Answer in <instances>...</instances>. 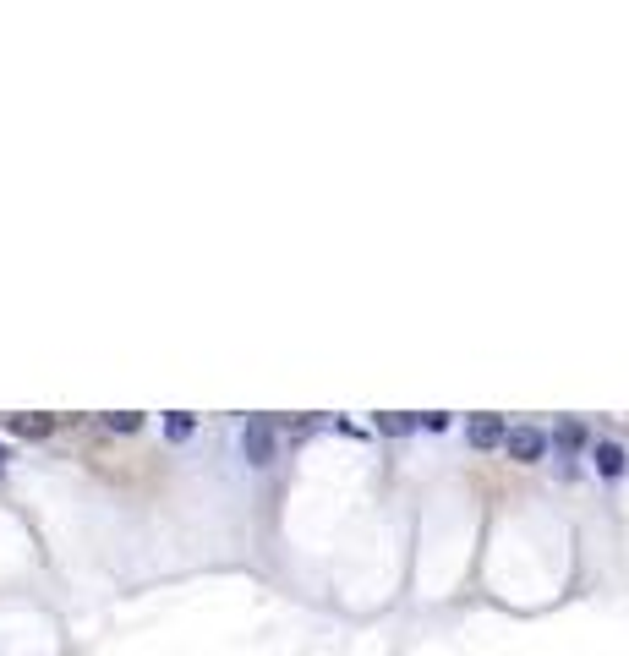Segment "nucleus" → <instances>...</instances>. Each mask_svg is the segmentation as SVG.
Instances as JSON below:
<instances>
[{
	"instance_id": "obj_1",
	"label": "nucleus",
	"mask_w": 629,
	"mask_h": 656,
	"mask_svg": "<svg viewBox=\"0 0 629 656\" xmlns=\"http://www.w3.org/2000/svg\"><path fill=\"white\" fill-rule=\"evenodd\" d=\"M274 454H279L274 421H269V416H247V421H241V460L263 471V465H274Z\"/></svg>"
},
{
	"instance_id": "obj_2",
	"label": "nucleus",
	"mask_w": 629,
	"mask_h": 656,
	"mask_svg": "<svg viewBox=\"0 0 629 656\" xmlns=\"http://www.w3.org/2000/svg\"><path fill=\"white\" fill-rule=\"evenodd\" d=\"M498 449H504L515 465H537V460H547V432L542 427H509Z\"/></svg>"
},
{
	"instance_id": "obj_3",
	"label": "nucleus",
	"mask_w": 629,
	"mask_h": 656,
	"mask_svg": "<svg viewBox=\"0 0 629 656\" xmlns=\"http://www.w3.org/2000/svg\"><path fill=\"white\" fill-rule=\"evenodd\" d=\"M591 465H597V476H608V482H619V476L629 471V454H624L613 438H597V443H591Z\"/></svg>"
},
{
	"instance_id": "obj_4",
	"label": "nucleus",
	"mask_w": 629,
	"mask_h": 656,
	"mask_svg": "<svg viewBox=\"0 0 629 656\" xmlns=\"http://www.w3.org/2000/svg\"><path fill=\"white\" fill-rule=\"evenodd\" d=\"M509 432L504 416H471V427H465V438H471V449H498Z\"/></svg>"
},
{
	"instance_id": "obj_5",
	"label": "nucleus",
	"mask_w": 629,
	"mask_h": 656,
	"mask_svg": "<svg viewBox=\"0 0 629 656\" xmlns=\"http://www.w3.org/2000/svg\"><path fill=\"white\" fill-rule=\"evenodd\" d=\"M6 432H17V438H50L55 432V416H6Z\"/></svg>"
},
{
	"instance_id": "obj_6",
	"label": "nucleus",
	"mask_w": 629,
	"mask_h": 656,
	"mask_svg": "<svg viewBox=\"0 0 629 656\" xmlns=\"http://www.w3.org/2000/svg\"><path fill=\"white\" fill-rule=\"evenodd\" d=\"M378 432L405 438V432H416V416H405V410H383V416H378Z\"/></svg>"
},
{
	"instance_id": "obj_7",
	"label": "nucleus",
	"mask_w": 629,
	"mask_h": 656,
	"mask_svg": "<svg viewBox=\"0 0 629 656\" xmlns=\"http://www.w3.org/2000/svg\"><path fill=\"white\" fill-rule=\"evenodd\" d=\"M104 427H110V432H137V427H143V416H137V410H110Z\"/></svg>"
},
{
	"instance_id": "obj_8",
	"label": "nucleus",
	"mask_w": 629,
	"mask_h": 656,
	"mask_svg": "<svg viewBox=\"0 0 629 656\" xmlns=\"http://www.w3.org/2000/svg\"><path fill=\"white\" fill-rule=\"evenodd\" d=\"M192 427H197V421L192 416H186V410H170V421H165V432H170V438H192Z\"/></svg>"
},
{
	"instance_id": "obj_9",
	"label": "nucleus",
	"mask_w": 629,
	"mask_h": 656,
	"mask_svg": "<svg viewBox=\"0 0 629 656\" xmlns=\"http://www.w3.org/2000/svg\"><path fill=\"white\" fill-rule=\"evenodd\" d=\"M580 438H586V427H580V421H564V427H558V443H564V449H575Z\"/></svg>"
},
{
	"instance_id": "obj_10",
	"label": "nucleus",
	"mask_w": 629,
	"mask_h": 656,
	"mask_svg": "<svg viewBox=\"0 0 629 656\" xmlns=\"http://www.w3.org/2000/svg\"><path fill=\"white\" fill-rule=\"evenodd\" d=\"M6 460H11V454H6V449H0V465H6Z\"/></svg>"
}]
</instances>
